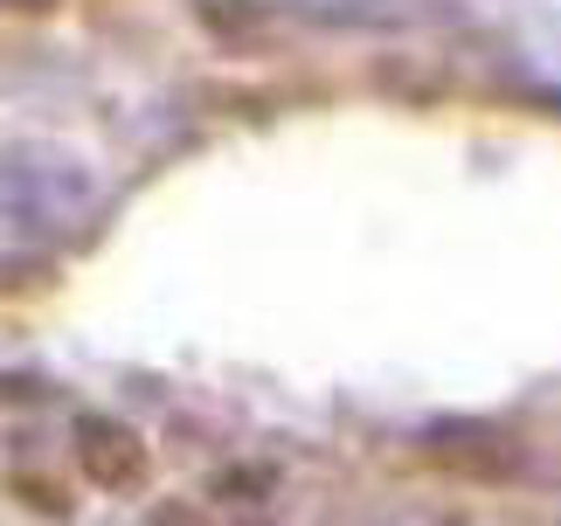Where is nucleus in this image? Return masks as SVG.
<instances>
[{"label":"nucleus","mask_w":561,"mask_h":526,"mask_svg":"<svg viewBox=\"0 0 561 526\" xmlns=\"http://www.w3.org/2000/svg\"><path fill=\"white\" fill-rule=\"evenodd\" d=\"M77 457H83V478L104 492H125L146 478V444L118 415H77Z\"/></svg>","instance_id":"f257e3e1"},{"label":"nucleus","mask_w":561,"mask_h":526,"mask_svg":"<svg viewBox=\"0 0 561 526\" xmlns=\"http://www.w3.org/2000/svg\"><path fill=\"white\" fill-rule=\"evenodd\" d=\"M277 485V465H229V471H215V499H243V506H256V499H271Z\"/></svg>","instance_id":"f03ea898"},{"label":"nucleus","mask_w":561,"mask_h":526,"mask_svg":"<svg viewBox=\"0 0 561 526\" xmlns=\"http://www.w3.org/2000/svg\"><path fill=\"white\" fill-rule=\"evenodd\" d=\"M14 499H28L42 519H70V492L49 485V478H28V471H21V478H14Z\"/></svg>","instance_id":"7ed1b4c3"},{"label":"nucleus","mask_w":561,"mask_h":526,"mask_svg":"<svg viewBox=\"0 0 561 526\" xmlns=\"http://www.w3.org/2000/svg\"><path fill=\"white\" fill-rule=\"evenodd\" d=\"M49 284H56V263H35V256L0 263V291H49Z\"/></svg>","instance_id":"20e7f679"},{"label":"nucleus","mask_w":561,"mask_h":526,"mask_svg":"<svg viewBox=\"0 0 561 526\" xmlns=\"http://www.w3.org/2000/svg\"><path fill=\"white\" fill-rule=\"evenodd\" d=\"M146 526H215L202 506H187V499H160L153 513H146Z\"/></svg>","instance_id":"39448f33"},{"label":"nucleus","mask_w":561,"mask_h":526,"mask_svg":"<svg viewBox=\"0 0 561 526\" xmlns=\"http://www.w3.org/2000/svg\"><path fill=\"white\" fill-rule=\"evenodd\" d=\"M229 526H271V519H264V513H236Z\"/></svg>","instance_id":"423d86ee"},{"label":"nucleus","mask_w":561,"mask_h":526,"mask_svg":"<svg viewBox=\"0 0 561 526\" xmlns=\"http://www.w3.org/2000/svg\"><path fill=\"white\" fill-rule=\"evenodd\" d=\"M14 8H28V14H42V8H56V0H14Z\"/></svg>","instance_id":"0eeeda50"}]
</instances>
